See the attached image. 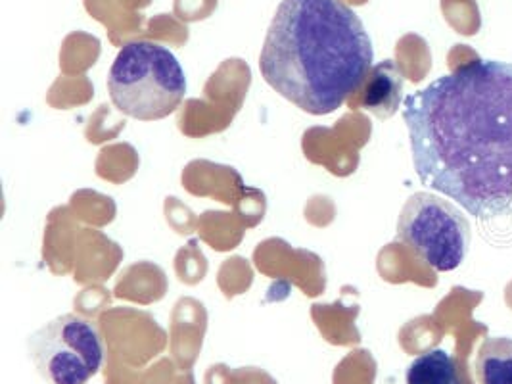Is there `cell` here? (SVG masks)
Listing matches in <instances>:
<instances>
[{
	"label": "cell",
	"mask_w": 512,
	"mask_h": 384,
	"mask_svg": "<svg viewBox=\"0 0 512 384\" xmlns=\"http://www.w3.org/2000/svg\"><path fill=\"white\" fill-rule=\"evenodd\" d=\"M29 358L50 384H87L104 363V342L93 321L68 313L29 336Z\"/></svg>",
	"instance_id": "cell-5"
},
{
	"label": "cell",
	"mask_w": 512,
	"mask_h": 384,
	"mask_svg": "<svg viewBox=\"0 0 512 384\" xmlns=\"http://www.w3.org/2000/svg\"><path fill=\"white\" fill-rule=\"evenodd\" d=\"M397 240L434 271H453L470 250L472 231L465 214L438 194L415 192L397 219Z\"/></svg>",
	"instance_id": "cell-4"
},
{
	"label": "cell",
	"mask_w": 512,
	"mask_h": 384,
	"mask_svg": "<svg viewBox=\"0 0 512 384\" xmlns=\"http://www.w3.org/2000/svg\"><path fill=\"white\" fill-rule=\"evenodd\" d=\"M108 91L121 114L139 121L165 120L185 98L187 75L169 48L131 41L117 52Z\"/></svg>",
	"instance_id": "cell-3"
},
{
	"label": "cell",
	"mask_w": 512,
	"mask_h": 384,
	"mask_svg": "<svg viewBox=\"0 0 512 384\" xmlns=\"http://www.w3.org/2000/svg\"><path fill=\"white\" fill-rule=\"evenodd\" d=\"M420 183L476 219L512 216V64L472 60L403 100Z\"/></svg>",
	"instance_id": "cell-1"
},
{
	"label": "cell",
	"mask_w": 512,
	"mask_h": 384,
	"mask_svg": "<svg viewBox=\"0 0 512 384\" xmlns=\"http://www.w3.org/2000/svg\"><path fill=\"white\" fill-rule=\"evenodd\" d=\"M476 379L480 384H512V338H486L476 354Z\"/></svg>",
	"instance_id": "cell-7"
},
{
	"label": "cell",
	"mask_w": 512,
	"mask_h": 384,
	"mask_svg": "<svg viewBox=\"0 0 512 384\" xmlns=\"http://www.w3.org/2000/svg\"><path fill=\"white\" fill-rule=\"evenodd\" d=\"M403 73L394 60L376 64L365 83L361 104L378 120H390L396 116L403 102Z\"/></svg>",
	"instance_id": "cell-6"
},
{
	"label": "cell",
	"mask_w": 512,
	"mask_h": 384,
	"mask_svg": "<svg viewBox=\"0 0 512 384\" xmlns=\"http://www.w3.org/2000/svg\"><path fill=\"white\" fill-rule=\"evenodd\" d=\"M407 384H461L457 361L442 348H434L411 361L405 373Z\"/></svg>",
	"instance_id": "cell-8"
},
{
	"label": "cell",
	"mask_w": 512,
	"mask_h": 384,
	"mask_svg": "<svg viewBox=\"0 0 512 384\" xmlns=\"http://www.w3.org/2000/svg\"><path fill=\"white\" fill-rule=\"evenodd\" d=\"M373 41L342 0H282L267 29L265 81L311 116L338 110L373 70Z\"/></svg>",
	"instance_id": "cell-2"
}]
</instances>
